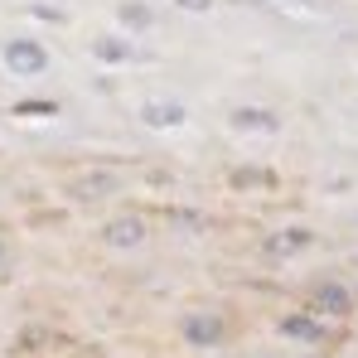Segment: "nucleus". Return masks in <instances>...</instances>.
Listing matches in <instances>:
<instances>
[{
  "label": "nucleus",
  "instance_id": "obj_5",
  "mask_svg": "<svg viewBox=\"0 0 358 358\" xmlns=\"http://www.w3.org/2000/svg\"><path fill=\"white\" fill-rule=\"evenodd\" d=\"M97 238H102V247H112V252H136V247L150 242V218L145 213H112L97 228Z\"/></svg>",
  "mask_w": 358,
  "mask_h": 358
},
{
  "label": "nucleus",
  "instance_id": "obj_3",
  "mask_svg": "<svg viewBox=\"0 0 358 358\" xmlns=\"http://www.w3.org/2000/svg\"><path fill=\"white\" fill-rule=\"evenodd\" d=\"M310 305L305 310H315L320 320H349L358 310V291L349 281H339V276H320V281H310Z\"/></svg>",
  "mask_w": 358,
  "mask_h": 358
},
{
  "label": "nucleus",
  "instance_id": "obj_6",
  "mask_svg": "<svg viewBox=\"0 0 358 358\" xmlns=\"http://www.w3.org/2000/svg\"><path fill=\"white\" fill-rule=\"evenodd\" d=\"M276 334L315 349V344H329V320H320L315 310H286V315H276Z\"/></svg>",
  "mask_w": 358,
  "mask_h": 358
},
{
  "label": "nucleus",
  "instance_id": "obj_14",
  "mask_svg": "<svg viewBox=\"0 0 358 358\" xmlns=\"http://www.w3.org/2000/svg\"><path fill=\"white\" fill-rule=\"evenodd\" d=\"M160 218L175 223L179 233H203V213H199V208H165Z\"/></svg>",
  "mask_w": 358,
  "mask_h": 358
},
{
  "label": "nucleus",
  "instance_id": "obj_13",
  "mask_svg": "<svg viewBox=\"0 0 358 358\" xmlns=\"http://www.w3.org/2000/svg\"><path fill=\"white\" fill-rule=\"evenodd\" d=\"M63 107L54 102V97H20L15 107H10V117H20V121H44V117H59Z\"/></svg>",
  "mask_w": 358,
  "mask_h": 358
},
{
  "label": "nucleus",
  "instance_id": "obj_16",
  "mask_svg": "<svg viewBox=\"0 0 358 358\" xmlns=\"http://www.w3.org/2000/svg\"><path fill=\"white\" fill-rule=\"evenodd\" d=\"M10 271V252H5V242H0V276Z\"/></svg>",
  "mask_w": 358,
  "mask_h": 358
},
{
  "label": "nucleus",
  "instance_id": "obj_10",
  "mask_svg": "<svg viewBox=\"0 0 358 358\" xmlns=\"http://www.w3.org/2000/svg\"><path fill=\"white\" fill-rule=\"evenodd\" d=\"M141 126H150V131H175L189 121V107L184 102H170V97H150V102H141Z\"/></svg>",
  "mask_w": 358,
  "mask_h": 358
},
{
  "label": "nucleus",
  "instance_id": "obj_17",
  "mask_svg": "<svg viewBox=\"0 0 358 358\" xmlns=\"http://www.w3.org/2000/svg\"><path fill=\"white\" fill-rule=\"evenodd\" d=\"M238 358H252V354H238Z\"/></svg>",
  "mask_w": 358,
  "mask_h": 358
},
{
  "label": "nucleus",
  "instance_id": "obj_8",
  "mask_svg": "<svg viewBox=\"0 0 358 358\" xmlns=\"http://www.w3.org/2000/svg\"><path fill=\"white\" fill-rule=\"evenodd\" d=\"M228 126L242 136H276L281 131V112L276 107H257V102H242L228 112Z\"/></svg>",
  "mask_w": 358,
  "mask_h": 358
},
{
  "label": "nucleus",
  "instance_id": "obj_11",
  "mask_svg": "<svg viewBox=\"0 0 358 358\" xmlns=\"http://www.w3.org/2000/svg\"><path fill=\"white\" fill-rule=\"evenodd\" d=\"M228 184L242 189V194H266V189L281 184V175H276L271 165H233V170H228Z\"/></svg>",
  "mask_w": 358,
  "mask_h": 358
},
{
  "label": "nucleus",
  "instance_id": "obj_15",
  "mask_svg": "<svg viewBox=\"0 0 358 358\" xmlns=\"http://www.w3.org/2000/svg\"><path fill=\"white\" fill-rule=\"evenodd\" d=\"M175 5H184V10H213V0H175Z\"/></svg>",
  "mask_w": 358,
  "mask_h": 358
},
{
  "label": "nucleus",
  "instance_id": "obj_4",
  "mask_svg": "<svg viewBox=\"0 0 358 358\" xmlns=\"http://www.w3.org/2000/svg\"><path fill=\"white\" fill-rule=\"evenodd\" d=\"M179 339L189 349H218L233 339V324L218 310H189V315H179Z\"/></svg>",
  "mask_w": 358,
  "mask_h": 358
},
{
  "label": "nucleus",
  "instance_id": "obj_9",
  "mask_svg": "<svg viewBox=\"0 0 358 358\" xmlns=\"http://www.w3.org/2000/svg\"><path fill=\"white\" fill-rule=\"evenodd\" d=\"M87 54L102 63V68H121V63H131V59H145V54L131 44V34H92Z\"/></svg>",
  "mask_w": 358,
  "mask_h": 358
},
{
  "label": "nucleus",
  "instance_id": "obj_18",
  "mask_svg": "<svg viewBox=\"0 0 358 358\" xmlns=\"http://www.w3.org/2000/svg\"><path fill=\"white\" fill-rule=\"evenodd\" d=\"M296 5H300V0H296Z\"/></svg>",
  "mask_w": 358,
  "mask_h": 358
},
{
  "label": "nucleus",
  "instance_id": "obj_19",
  "mask_svg": "<svg viewBox=\"0 0 358 358\" xmlns=\"http://www.w3.org/2000/svg\"><path fill=\"white\" fill-rule=\"evenodd\" d=\"M310 358H315V354H310Z\"/></svg>",
  "mask_w": 358,
  "mask_h": 358
},
{
  "label": "nucleus",
  "instance_id": "obj_2",
  "mask_svg": "<svg viewBox=\"0 0 358 358\" xmlns=\"http://www.w3.org/2000/svg\"><path fill=\"white\" fill-rule=\"evenodd\" d=\"M121 189H126V179H121V170H112V165H87V170H78V175L63 179V199L68 203H102V199H117Z\"/></svg>",
  "mask_w": 358,
  "mask_h": 358
},
{
  "label": "nucleus",
  "instance_id": "obj_12",
  "mask_svg": "<svg viewBox=\"0 0 358 358\" xmlns=\"http://www.w3.org/2000/svg\"><path fill=\"white\" fill-rule=\"evenodd\" d=\"M117 20H121V34H145V29L155 24V10H150L145 0H121Z\"/></svg>",
  "mask_w": 358,
  "mask_h": 358
},
{
  "label": "nucleus",
  "instance_id": "obj_7",
  "mask_svg": "<svg viewBox=\"0 0 358 358\" xmlns=\"http://www.w3.org/2000/svg\"><path fill=\"white\" fill-rule=\"evenodd\" d=\"M310 247H315V228H305V223H286V228H276V233L262 238V252L276 257V262H291V257L310 252Z\"/></svg>",
  "mask_w": 358,
  "mask_h": 358
},
{
  "label": "nucleus",
  "instance_id": "obj_1",
  "mask_svg": "<svg viewBox=\"0 0 358 358\" xmlns=\"http://www.w3.org/2000/svg\"><path fill=\"white\" fill-rule=\"evenodd\" d=\"M0 63H5L10 78L29 83V78H44V73L54 68V54H49V44H44L39 34H10V39L0 44Z\"/></svg>",
  "mask_w": 358,
  "mask_h": 358
}]
</instances>
